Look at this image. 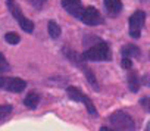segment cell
<instances>
[{"label":"cell","instance_id":"44dd1931","mask_svg":"<svg viewBox=\"0 0 150 131\" xmlns=\"http://www.w3.org/2000/svg\"><path fill=\"white\" fill-rule=\"evenodd\" d=\"M146 130H150V122H149V124L146 125Z\"/></svg>","mask_w":150,"mask_h":131},{"label":"cell","instance_id":"5bb4252c","mask_svg":"<svg viewBox=\"0 0 150 131\" xmlns=\"http://www.w3.org/2000/svg\"><path fill=\"white\" fill-rule=\"evenodd\" d=\"M47 30H49V35H50L53 40L59 38V37H60V34H62V30H60L59 24H56L54 21H49Z\"/></svg>","mask_w":150,"mask_h":131},{"label":"cell","instance_id":"8992f818","mask_svg":"<svg viewBox=\"0 0 150 131\" xmlns=\"http://www.w3.org/2000/svg\"><path fill=\"white\" fill-rule=\"evenodd\" d=\"M144 22H146V12L144 11H135L129 16V19H128V33L132 38H140Z\"/></svg>","mask_w":150,"mask_h":131},{"label":"cell","instance_id":"30bf717a","mask_svg":"<svg viewBox=\"0 0 150 131\" xmlns=\"http://www.w3.org/2000/svg\"><path fill=\"white\" fill-rule=\"evenodd\" d=\"M105 9L109 16H118L122 11V2L121 0H103Z\"/></svg>","mask_w":150,"mask_h":131},{"label":"cell","instance_id":"6da1fadb","mask_svg":"<svg viewBox=\"0 0 150 131\" xmlns=\"http://www.w3.org/2000/svg\"><path fill=\"white\" fill-rule=\"evenodd\" d=\"M81 57L86 62H109L112 60V52L109 43L103 40H96V43L90 44L87 50L81 53Z\"/></svg>","mask_w":150,"mask_h":131},{"label":"cell","instance_id":"3957f363","mask_svg":"<svg viewBox=\"0 0 150 131\" xmlns=\"http://www.w3.org/2000/svg\"><path fill=\"white\" fill-rule=\"evenodd\" d=\"M66 94H68V97H69L71 100L83 103V105L86 106L87 112H88L91 116H97V115H99V113H97V109H96V106H94V103L91 102V99H90L88 96H86L80 89L74 87V86H69V87H66Z\"/></svg>","mask_w":150,"mask_h":131},{"label":"cell","instance_id":"ba28073f","mask_svg":"<svg viewBox=\"0 0 150 131\" xmlns=\"http://www.w3.org/2000/svg\"><path fill=\"white\" fill-rule=\"evenodd\" d=\"M0 89L12 93H22L27 89V83L18 77H0Z\"/></svg>","mask_w":150,"mask_h":131},{"label":"cell","instance_id":"8fae6325","mask_svg":"<svg viewBox=\"0 0 150 131\" xmlns=\"http://www.w3.org/2000/svg\"><path fill=\"white\" fill-rule=\"evenodd\" d=\"M140 86H141V83H140V77H138V74L134 71V69H128V87H129V90L132 91V93H137L138 91V89H140Z\"/></svg>","mask_w":150,"mask_h":131},{"label":"cell","instance_id":"ac0fdd59","mask_svg":"<svg viewBox=\"0 0 150 131\" xmlns=\"http://www.w3.org/2000/svg\"><path fill=\"white\" fill-rule=\"evenodd\" d=\"M28 3L35 9H43L44 5L47 3V0H28Z\"/></svg>","mask_w":150,"mask_h":131},{"label":"cell","instance_id":"277c9868","mask_svg":"<svg viewBox=\"0 0 150 131\" xmlns=\"http://www.w3.org/2000/svg\"><path fill=\"white\" fill-rule=\"evenodd\" d=\"M6 5H8V9L11 12V15L16 19V22L19 24V27L25 31V33H33L34 31V24L31 19H28L27 16H24L19 5L15 2V0H6Z\"/></svg>","mask_w":150,"mask_h":131},{"label":"cell","instance_id":"5b68a950","mask_svg":"<svg viewBox=\"0 0 150 131\" xmlns=\"http://www.w3.org/2000/svg\"><path fill=\"white\" fill-rule=\"evenodd\" d=\"M109 122H110V125H112L113 128H116V130H124V131H127V130H129V131L135 130V122H134V119H132L127 112H124V110H116V112H113V113L109 116Z\"/></svg>","mask_w":150,"mask_h":131},{"label":"cell","instance_id":"7c38bea8","mask_svg":"<svg viewBox=\"0 0 150 131\" xmlns=\"http://www.w3.org/2000/svg\"><path fill=\"white\" fill-rule=\"evenodd\" d=\"M121 55L125 56V57H131L132 59V57H140L141 52H140V49L135 44H125L122 47V50H121Z\"/></svg>","mask_w":150,"mask_h":131},{"label":"cell","instance_id":"ffe728a7","mask_svg":"<svg viewBox=\"0 0 150 131\" xmlns=\"http://www.w3.org/2000/svg\"><path fill=\"white\" fill-rule=\"evenodd\" d=\"M122 68H125V69H129V68H132V62H131V57H125V56H122Z\"/></svg>","mask_w":150,"mask_h":131},{"label":"cell","instance_id":"d6986e66","mask_svg":"<svg viewBox=\"0 0 150 131\" xmlns=\"http://www.w3.org/2000/svg\"><path fill=\"white\" fill-rule=\"evenodd\" d=\"M138 103H140V106H141L144 110L150 112V97H141V99L138 100Z\"/></svg>","mask_w":150,"mask_h":131},{"label":"cell","instance_id":"4fadbf2b","mask_svg":"<svg viewBox=\"0 0 150 131\" xmlns=\"http://www.w3.org/2000/svg\"><path fill=\"white\" fill-rule=\"evenodd\" d=\"M38 103H40V94L35 93V91L28 93V94L25 96V99H24V105H25L28 109H35V108L38 106Z\"/></svg>","mask_w":150,"mask_h":131},{"label":"cell","instance_id":"52a82bcc","mask_svg":"<svg viewBox=\"0 0 150 131\" xmlns=\"http://www.w3.org/2000/svg\"><path fill=\"white\" fill-rule=\"evenodd\" d=\"M78 19L86 24V25H90V27H96V25H102L103 24V16L100 15V12L94 8V6H87V8H83Z\"/></svg>","mask_w":150,"mask_h":131},{"label":"cell","instance_id":"2e32d148","mask_svg":"<svg viewBox=\"0 0 150 131\" xmlns=\"http://www.w3.org/2000/svg\"><path fill=\"white\" fill-rule=\"evenodd\" d=\"M5 40H6V43H9V44H18V43L21 41V37H19L16 33H6Z\"/></svg>","mask_w":150,"mask_h":131},{"label":"cell","instance_id":"e0dca14e","mask_svg":"<svg viewBox=\"0 0 150 131\" xmlns=\"http://www.w3.org/2000/svg\"><path fill=\"white\" fill-rule=\"evenodd\" d=\"M9 69H11L9 62L6 60V57H5L3 53H0V72H6V71H9Z\"/></svg>","mask_w":150,"mask_h":131},{"label":"cell","instance_id":"9c48e42d","mask_svg":"<svg viewBox=\"0 0 150 131\" xmlns=\"http://www.w3.org/2000/svg\"><path fill=\"white\" fill-rule=\"evenodd\" d=\"M62 6L69 15H72L74 18H77V19H78V16H80V13L83 11L81 0H62Z\"/></svg>","mask_w":150,"mask_h":131},{"label":"cell","instance_id":"9a60e30c","mask_svg":"<svg viewBox=\"0 0 150 131\" xmlns=\"http://www.w3.org/2000/svg\"><path fill=\"white\" fill-rule=\"evenodd\" d=\"M12 110H13L12 105H0V121L8 118L12 113Z\"/></svg>","mask_w":150,"mask_h":131},{"label":"cell","instance_id":"7a4b0ae2","mask_svg":"<svg viewBox=\"0 0 150 131\" xmlns=\"http://www.w3.org/2000/svg\"><path fill=\"white\" fill-rule=\"evenodd\" d=\"M63 53H65V56L68 57L69 62H72L74 65H77V67L84 72V75H86L87 81L90 83L91 89H94L96 91H99V90H100V86H99V83H97V78H96L93 69L86 65V60L81 57V53H77V52H74V50H71V49H68V47L63 49Z\"/></svg>","mask_w":150,"mask_h":131}]
</instances>
